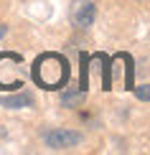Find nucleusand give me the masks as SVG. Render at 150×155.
Returning <instances> with one entry per match:
<instances>
[{"label": "nucleus", "mask_w": 150, "mask_h": 155, "mask_svg": "<svg viewBox=\"0 0 150 155\" xmlns=\"http://www.w3.org/2000/svg\"><path fill=\"white\" fill-rule=\"evenodd\" d=\"M94 18H97V5H94V0H74V3H71L69 21H71L74 28L87 31L89 25L94 23Z\"/></svg>", "instance_id": "7ed1b4c3"}, {"label": "nucleus", "mask_w": 150, "mask_h": 155, "mask_svg": "<svg viewBox=\"0 0 150 155\" xmlns=\"http://www.w3.org/2000/svg\"><path fill=\"white\" fill-rule=\"evenodd\" d=\"M135 97L140 102H150V84H142V87H135Z\"/></svg>", "instance_id": "423d86ee"}, {"label": "nucleus", "mask_w": 150, "mask_h": 155, "mask_svg": "<svg viewBox=\"0 0 150 155\" xmlns=\"http://www.w3.org/2000/svg\"><path fill=\"white\" fill-rule=\"evenodd\" d=\"M33 81L43 89H61L69 81V61L61 54H41L33 61Z\"/></svg>", "instance_id": "f257e3e1"}, {"label": "nucleus", "mask_w": 150, "mask_h": 155, "mask_svg": "<svg viewBox=\"0 0 150 155\" xmlns=\"http://www.w3.org/2000/svg\"><path fill=\"white\" fill-rule=\"evenodd\" d=\"M84 97H87V92H82V89H76V92H64L61 94V104L64 107H79L84 102Z\"/></svg>", "instance_id": "39448f33"}, {"label": "nucleus", "mask_w": 150, "mask_h": 155, "mask_svg": "<svg viewBox=\"0 0 150 155\" xmlns=\"http://www.w3.org/2000/svg\"><path fill=\"white\" fill-rule=\"evenodd\" d=\"M5 33H8V25H5V23H0V41H3V36Z\"/></svg>", "instance_id": "0eeeda50"}, {"label": "nucleus", "mask_w": 150, "mask_h": 155, "mask_svg": "<svg viewBox=\"0 0 150 155\" xmlns=\"http://www.w3.org/2000/svg\"><path fill=\"white\" fill-rule=\"evenodd\" d=\"M0 104L8 109H23V107H33V94L28 92H18L13 97H0Z\"/></svg>", "instance_id": "20e7f679"}, {"label": "nucleus", "mask_w": 150, "mask_h": 155, "mask_svg": "<svg viewBox=\"0 0 150 155\" xmlns=\"http://www.w3.org/2000/svg\"><path fill=\"white\" fill-rule=\"evenodd\" d=\"M82 140H84L82 132L64 130V127H54V130L43 132V143H46L51 150H69V147H76Z\"/></svg>", "instance_id": "f03ea898"}]
</instances>
